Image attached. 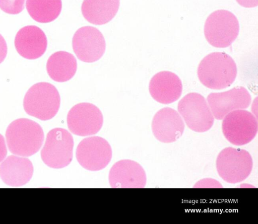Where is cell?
<instances>
[{
    "mask_svg": "<svg viewBox=\"0 0 258 224\" xmlns=\"http://www.w3.org/2000/svg\"><path fill=\"white\" fill-rule=\"evenodd\" d=\"M44 135L41 126L36 122L25 118L17 119L8 126L6 142L9 151L21 157H29L41 148Z\"/></svg>",
    "mask_w": 258,
    "mask_h": 224,
    "instance_id": "6da1fadb",
    "label": "cell"
},
{
    "mask_svg": "<svg viewBox=\"0 0 258 224\" xmlns=\"http://www.w3.org/2000/svg\"><path fill=\"white\" fill-rule=\"evenodd\" d=\"M237 75L236 65L233 58L225 52H212L201 61L198 78L206 87L221 90L231 86Z\"/></svg>",
    "mask_w": 258,
    "mask_h": 224,
    "instance_id": "7a4b0ae2",
    "label": "cell"
},
{
    "mask_svg": "<svg viewBox=\"0 0 258 224\" xmlns=\"http://www.w3.org/2000/svg\"><path fill=\"white\" fill-rule=\"evenodd\" d=\"M60 104L58 90L47 82L33 85L26 92L23 100L26 113L43 121L54 117L58 111Z\"/></svg>",
    "mask_w": 258,
    "mask_h": 224,
    "instance_id": "3957f363",
    "label": "cell"
},
{
    "mask_svg": "<svg viewBox=\"0 0 258 224\" xmlns=\"http://www.w3.org/2000/svg\"><path fill=\"white\" fill-rule=\"evenodd\" d=\"M216 166L219 175L224 181L235 184L249 176L252 169L253 161L247 151L227 147L218 155Z\"/></svg>",
    "mask_w": 258,
    "mask_h": 224,
    "instance_id": "277c9868",
    "label": "cell"
},
{
    "mask_svg": "<svg viewBox=\"0 0 258 224\" xmlns=\"http://www.w3.org/2000/svg\"><path fill=\"white\" fill-rule=\"evenodd\" d=\"M239 31L238 21L231 12L219 10L212 13L204 25V34L210 44L218 48L229 46Z\"/></svg>",
    "mask_w": 258,
    "mask_h": 224,
    "instance_id": "5b68a950",
    "label": "cell"
},
{
    "mask_svg": "<svg viewBox=\"0 0 258 224\" xmlns=\"http://www.w3.org/2000/svg\"><path fill=\"white\" fill-rule=\"evenodd\" d=\"M74 139L66 129L55 128L47 133L41 157L45 165L54 169L69 165L73 156Z\"/></svg>",
    "mask_w": 258,
    "mask_h": 224,
    "instance_id": "8992f818",
    "label": "cell"
},
{
    "mask_svg": "<svg viewBox=\"0 0 258 224\" xmlns=\"http://www.w3.org/2000/svg\"><path fill=\"white\" fill-rule=\"evenodd\" d=\"M222 128L225 137L231 143L245 145L250 142L257 132V119L247 110H235L223 118Z\"/></svg>",
    "mask_w": 258,
    "mask_h": 224,
    "instance_id": "52a82bcc",
    "label": "cell"
},
{
    "mask_svg": "<svg viewBox=\"0 0 258 224\" xmlns=\"http://www.w3.org/2000/svg\"><path fill=\"white\" fill-rule=\"evenodd\" d=\"M178 111L186 125L197 132H204L213 126L214 117L205 98L197 93H190L178 102Z\"/></svg>",
    "mask_w": 258,
    "mask_h": 224,
    "instance_id": "ba28073f",
    "label": "cell"
},
{
    "mask_svg": "<svg viewBox=\"0 0 258 224\" xmlns=\"http://www.w3.org/2000/svg\"><path fill=\"white\" fill-rule=\"evenodd\" d=\"M76 158L84 169L99 171L105 168L112 157L108 142L100 136L86 137L80 141L76 152Z\"/></svg>",
    "mask_w": 258,
    "mask_h": 224,
    "instance_id": "9c48e42d",
    "label": "cell"
},
{
    "mask_svg": "<svg viewBox=\"0 0 258 224\" xmlns=\"http://www.w3.org/2000/svg\"><path fill=\"white\" fill-rule=\"evenodd\" d=\"M67 125L73 134L86 136L96 134L101 129L103 117L100 110L90 103H80L69 111Z\"/></svg>",
    "mask_w": 258,
    "mask_h": 224,
    "instance_id": "30bf717a",
    "label": "cell"
},
{
    "mask_svg": "<svg viewBox=\"0 0 258 224\" xmlns=\"http://www.w3.org/2000/svg\"><path fill=\"white\" fill-rule=\"evenodd\" d=\"M72 47L77 58L88 63L98 60L106 49L104 37L96 28L87 26L81 27L75 33Z\"/></svg>",
    "mask_w": 258,
    "mask_h": 224,
    "instance_id": "8fae6325",
    "label": "cell"
},
{
    "mask_svg": "<svg viewBox=\"0 0 258 224\" xmlns=\"http://www.w3.org/2000/svg\"><path fill=\"white\" fill-rule=\"evenodd\" d=\"M207 101L214 117L221 120L232 111L247 108L251 97L245 88L236 87L226 92L212 93Z\"/></svg>",
    "mask_w": 258,
    "mask_h": 224,
    "instance_id": "7c38bea8",
    "label": "cell"
},
{
    "mask_svg": "<svg viewBox=\"0 0 258 224\" xmlns=\"http://www.w3.org/2000/svg\"><path fill=\"white\" fill-rule=\"evenodd\" d=\"M109 182L114 188H143L147 177L143 168L131 160H122L115 163L109 173Z\"/></svg>",
    "mask_w": 258,
    "mask_h": 224,
    "instance_id": "4fadbf2b",
    "label": "cell"
},
{
    "mask_svg": "<svg viewBox=\"0 0 258 224\" xmlns=\"http://www.w3.org/2000/svg\"><path fill=\"white\" fill-rule=\"evenodd\" d=\"M184 123L174 109L165 107L159 110L152 121V130L155 138L164 143L176 141L182 135Z\"/></svg>",
    "mask_w": 258,
    "mask_h": 224,
    "instance_id": "5bb4252c",
    "label": "cell"
},
{
    "mask_svg": "<svg viewBox=\"0 0 258 224\" xmlns=\"http://www.w3.org/2000/svg\"><path fill=\"white\" fill-rule=\"evenodd\" d=\"M14 44L17 51L21 56L27 59H36L45 53L47 40L40 28L29 25L18 31Z\"/></svg>",
    "mask_w": 258,
    "mask_h": 224,
    "instance_id": "9a60e30c",
    "label": "cell"
},
{
    "mask_svg": "<svg viewBox=\"0 0 258 224\" xmlns=\"http://www.w3.org/2000/svg\"><path fill=\"white\" fill-rule=\"evenodd\" d=\"M149 92L156 101L168 104L176 101L181 96V81L175 73L163 71L155 74L151 79Z\"/></svg>",
    "mask_w": 258,
    "mask_h": 224,
    "instance_id": "2e32d148",
    "label": "cell"
},
{
    "mask_svg": "<svg viewBox=\"0 0 258 224\" xmlns=\"http://www.w3.org/2000/svg\"><path fill=\"white\" fill-rule=\"evenodd\" d=\"M33 173L30 160L24 157L12 155L2 162L0 177L7 185L19 187L27 183Z\"/></svg>",
    "mask_w": 258,
    "mask_h": 224,
    "instance_id": "e0dca14e",
    "label": "cell"
},
{
    "mask_svg": "<svg viewBox=\"0 0 258 224\" xmlns=\"http://www.w3.org/2000/svg\"><path fill=\"white\" fill-rule=\"evenodd\" d=\"M120 0H84L81 12L89 23L102 25L109 22L116 15Z\"/></svg>",
    "mask_w": 258,
    "mask_h": 224,
    "instance_id": "ac0fdd59",
    "label": "cell"
},
{
    "mask_svg": "<svg viewBox=\"0 0 258 224\" xmlns=\"http://www.w3.org/2000/svg\"><path fill=\"white\" fill-rule=\"evenodd\" d=\"M77 62L74 56L67 51H59L51 54L46 63L49 77L57 82H65L75 74Z\"/></svg>",
    "mask_w": 258,
    "mask_h": 224,
    "instance_id": "d6986e66",
    "label": "cell"
},
{
    "mask_svg": "<svg viewBox=\"0 0 258 224\" xmlns=\"http://www.w3.org/2000/svg\"><path fill=\"white\" fill-rule=\"evenodd\" d=\"M26 7L31 17L39 23L55 20L62 8L61 0H26Z\"/></svg>",
    "mask_w": 258,
    "mask_h": 224,
    "instance_id": "ffe728a7",
    "label": "cell"
},
{
    "mask_svg": "<svg viewBox=\"0 0 258 224\" xmlns=\"http://www.w3.org/2000/svg\"><path fill=\"white\" fill-rule=\"evenodd\" d=\"M25 0H0V9L9 14H18L24 9Z\"/></svg>",
    "mask_w": 258,
    "mask_h": 224,
    "instance_id": "44dd1931",
    "label": "cell"
},
{
    "mask_svg": "<svg viewBox=\"0 0 258 224\" xmlns=\"http://www.w3.org/2000/svg\"><path fill=\"white\" fill-rule=\"evenodd\" d=\"M194 188H222V184L217 180L212 178H204L197 182Z\"/></svg>",
    "mask_w": 258,
    "mask_h": 224,
    "instance_id": "7402d4cb",
    "label": "cell"
},
{
    "mask_svg": "<svg viewBox=\"0 0 258 224\" xmlns=\"http://www.w3.org/2000/svg\"><path fill=\"white\" fill-rule=\"evenodd\" d=\"M8 51V48L7 43L3 37L0 34V64L5 59Z\"/></svg>",
    "mask_w": 258,
    "mask_h": 224,
    "instance_id": "603a6c76",
    "label": "cell"
},
{
    "mask_svg": "<svg viewBox=\"0 0 258 224\" xmlns=\"http://www.w3.org/2000/svg\"><path fill=\"white\" fill-rule=\"evenodd\" d=\"M7 154V149L5 138L0 134V162H2L6 158Z\"/></svg>",
    "mask_w": 258,
    "mask_h": 224,
    "instance_id": "cb8c5ba5",
    "label": "cell"
},
{
    "mask_svg": "<svg viewBox=\"0 0 258 224\" xmlns=\"http://www.w3.org/2000/svg\"><path fill=\"white\" fill-rule=\"evenodd\" d=\"M240 6L245 8H253L258 5V0H236Z\"/></svg>",
    "mask_w": 258,
    "mask_h": 224,
    "instance_id": "d4e9b609",
    "label": "cell"
}]
</instances>
